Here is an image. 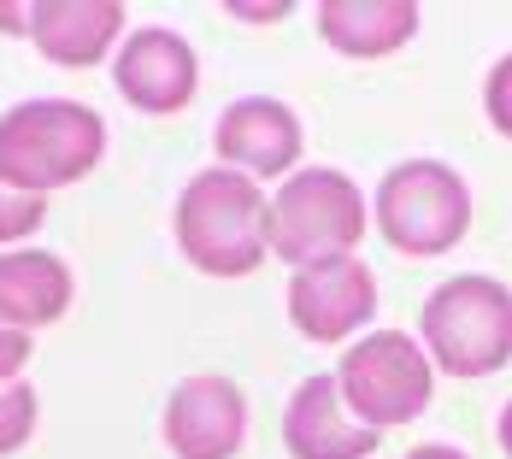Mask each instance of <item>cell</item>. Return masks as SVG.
<instances>
[{"label": "cell", "mask_w": 512, "mask_h": 459, "mask_svg": "<svg viewBox=\"0 0 512 459\" xmlns=\"http://www.w3.org/2000/svg\"><path fill=\"white\" fill-rule=\"evenodd\" d=\"M106 153V124L83 101H18L0 118V183L53 195L83 183Z\"/></svg>", "instance_id": "2"}, {"label": "cell", "mask_w": 512, "mask_h": 459, "mask_svg": "<svg viewBox=\"0 0 512 459\" xmlns=\"http://www.w3.org/2000/svg\"><path fill=\"white\" fill-rule=\"evenodd\" d=\"M130 12L118 0H42L30 18V42L42 48V59L65 65V71H89L101 65L112 48H124Z\"/></svg>", "instance_id": "12"}, {"label": "cell", "mask_w": 512, "mask_h": 459, "mask_svg": "<svg viewBox=\"0 0 512 459\" xmlns=\"http://www.w3.org/2000/svg\"><path fill=\"white\" fill-rule=\"evenodd\" d=\"M401 459H465L460 448H442V442H430V448H412V454H401Z\"/></svg>", "instance_id": "21"}, {"label": "cell", "mask_w": 512, "mask_h": 459, "mask_svg": "<svg viewBox=\"0 0 512 459\" xmlns=\"http://www.w3.org/2000/svg\"><path fill=\"white\" fill-rule=\"evenodd\" d=\"M483 112H489V124L512 142V53L495 59V71H489V83H483Z\"/></svg>", "instance_id": "17"}, {"label": "cell", "mask_w": 512, "mask_h": 459, "mask_svg": "<svg viewBox=\"0 0 512 459\" xmlns=\"http://www.w3.org/2000/svg\"><path fill=\"white\" fill-rule=\"evenodd\" d=\"M230 18H242V24H283L289 0H277V6H230Z\"/></svg>", "instance_id": "19"}, {"label": "cell", "mask_w": 512, "mask_h": 459, "mask_svg": "<svg viewBox=\"0 0 512 459\" xmlns=\"http://www.w3.org/2000/svg\"><path fill=\"white\" fill-rule=\"evenodd\" d=\"M318 36L348 59H389L418 36V6L412 0H324Z\"/></svg>", "instance_id": "14"}, {"label": "cell", "mask_w": 512, "mask_h": 459, "mask_svg": "<svg viewBox=\"0 0 512 459\" xmlns=\"http://www.w3.org/2000/svg\"><path fill=\"white\" fill-rule=\"evenodd\" d=\"M377 442L383 436L342 407L336 377H307L283 407V448L295 459H371Z\"/></svg>", "instance_id": "11"}, {"label": "cell", "mask_w": 512, "mask_h": 459, "mask_svg": "<svg viewBox=\"0 0 512 459\" xmlns=\"http://www.w3.org/2000/svg\"><path fill=\"white\" fill-rule=\"evenodd\" d=\"M71 295H77L71 265L53 259L48 248H6L0 254V324L6 330H24V336L48 330L71 312Z\"/></svg>", "instance_id": "13"}, {"label": "cell", "mask_w": 512, "mask_h": 459, "mask_svg": "<svg viewBox=\"0 0 512 459\" xmlns=\"http://www.w3.org/2000/svg\"><path fill=\"white\" fill-rule=\"evenodd\" d=\"M371 230V206L359 195V183L336 165H312L289 171L271 195V254L283 265H312V259H342L359 248V236Z\"/></svg>", "instance_id": "3"}, {"label": "cell", "mask_w": 512, "mask_h": 459, "mask_svg": "<svg viewBox=\"0 0 512 459\" xmlns=\"http://www.w3.org/2000/svg\"><path fill=\"white\" fill-rule=\"evenodd\" d=\"M30 354H36V336L0 324V383H18V371L30 365Z\"/></svg>", "instance_id": "18"}, {"label": "cell", "mask_w": 512, "mask_h": 459, "mask_svg": "<svg viewBox=\"0 0 512 459\" xmlns=\"http://www.w3.org/2000/svg\"><path fill=\"white\" fill-rule=\"evenodd\" d=\"M248 407L230 377H189L165 401V448L177 459H230L242 448Z\"/></svg>", "instance_id": "10"}, {"label": "cell", "mask_w": 512, "mask_h": 459, "mask_svg": "<svg viewBox=\"0 0 512 459\" xmlns=\"http://www.w3.org/2000/svg\"><path fill=\"white\" fill-rule=\"evenodd\" d=\"M371 218L383 230L389 248L412 259H436L460 248L471 230V189L454 165L442 159H401L395 171H383Z\"/></svg>", "instance_id": "5"}, {"label": "cell", "mask_w": 512, "mask_h": 459, "mask_svg": "<svg viewBox=\"0 0 512 459\" xmlns=\"http://www.w3.org/2000/svg\"><path fill=\"white\" fill-rule=\"evenodd\" d=\"M377 312V277L359 254L312 259L289 277V324L307 342H348Z\"/></svg>", "instance_id": "7"}, {"label": "cell", "mask_w": 512, "mask_h": 459, "mask_svg": "<svg viewBox=\"0 0 512 459\" xmlns=\"http://www.w3.org/2000/svg\"><path fill=\"white\" fill-rule=\"evenodd\" d=\"M418 336L436 371L495 377L512 359V289L495 277H448L418 312Z\"/></svg>", "instance_id": "4"}, {"label": "cell", "mask_w": 512, "mask_h": 459, "mask_svg": "<svg viewBox=\"0 0 512 459\" xmlns=\"http://www.w3.org/2000/svg\"><path fill=\"white\" fill-rule=\"evenodd\" d=\"M307 148V130L295 118V106L271 101V95H248V101L224 106L218 124H212V153L242 171V177H289L301 165Z\"/></svg>", "instance_id": "9"}, {"label": "cell", "mask_w": 512, "mask_h": 459, "mask_svg": "<svg viewBox=\"0 0 512 459\" xmlns=\"http://www.w3.org/2000/svg\"><path fill=\"white\" fill-rule=\"evenodd\" d=\"M336 389H342V407L383 436V430H401L430 407L436 365L407 330H371L342 354Z\"/></svg>", "instance_id": "6"}, {"label": "cell", "mask_w": 512, "mask_h": 459, "mask_svg": "<svg viewBox=\"0 0 512 459\" xmlns=\"http://www.w3.org/2000/svg\"><path fill=\"white\" fill-rule=\"evenodd\" d=\"M112 83H118V95L136 106V112L171 118V112H183V106L195 101V89H201V59H195V48H189L177 30L142 24V30L124 36V48L112 59Z\"/></svg>", "instance_id": "8"}, {"label": "cell", "mask_w": 512, "mask_h": 459, "mask_svg": "<svg viewBox=\"0 0 512 459\" xmlns=\"http://www.w3.org/2000/svg\"><path fill=\"white\" fill-rule=\"evenodd\" d=\"M36 418H42V395L30 383H0V459L36 436Z\"/></svg>", "instance_id": "15"}, {"label": "cell", "mask_w": 512, "mask_h": 459, "mask_svg": "<svg viewBox=\"0 0 512 459\" xmlns=\"http://www.w3.org/2000/svg\"><path fill=\"white\" fill-rule=\"evenodd\" d=\"M30 18H36V6H6L0 0V36H30Z\"/></svg>", "instance_id": "20"}, {"label": "cell", "mask_w": 512, "mask_h": 459, "mask_svg": "<svg viewBox=\"0 0 512 459\" xmlns=\"http://www.w3.org/2000/svg\"><path fill=\"white\" fill-rule=\"evenodd\" d=\"M265 224H271V195L254 177H242L230 165H212V171H195L183 183L177 248L206 277H248V271H259L265 254H271Z\"/></svg>", "instance_id": "1"}, {"label": "cell", "mask_w": 512, "mask_h": 459, "mask_svg": "<svg viewBox=\"0 0 512 459\" xmlns=\"http://www.w3.org/2000/svg\"><path fill=\"white\" fill-rule=\"evenodd\" d=\"M48 218V195H24L0 183V248H18L24 236H36Z\"/></svg>", "instance_id": "16"}, {"label": "cell", "mask_w": 512, "mask_h": 459, "mask_svg": "<svg viewBox=\"0 0 512 459\" xmlns=\"http://www.w3.org/2000/svg\"><path fill=\"white\" fill-rule=\"evenodd\" d=\"M495 436H501V448H507V459H512V401L501 407V424H495Z\"/></svg>", "instance_id": "22"}]
</instances>
